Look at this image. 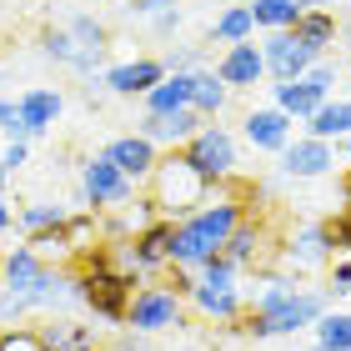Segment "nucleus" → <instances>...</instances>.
Segmentation results:
<instances>
[{
  "label": "nucleus",
  "mask_w": 351,
  "mask_h": 351,
  "mask_svg": "<svg viewBox=\"0 0 351 351\" xmlns=\"http://www.w3.org/2000/svg\"><path fill=\"white\" fill-rule=\"evenodd\" d=\"M331 306H326V291L316 286H296L291 276H266L256 286V296L246 301V316H241V331L256 341H276V337H296V331H311Z\"/></svg>",
  "instance_id": "f257e3e1"
},
{
  "label": "nucleus",
  "mask_w": 351,
  "mask_h": 351,
  "mask_svg": "<svg viewBox=\"0 0 351 351\" xmlns=\"http://www.w3.org/2000/svg\"><path fill=\"white\" fill-rule=\"evenodd\" d=\"M246 221V196L241 186H216L211 201L201 211H191L186 221H176V241H171V266H186V271H201L211 256H221L231 241V231Z\"/></svg>",
  "instance_id": "f03ea898"
},
{
  "label": "nucleus",
  "mask_w": 351,
  "mask_h": 351,
  "mask_svg": "<svg viewBox=\"0 0 351 351\" xmlns=\"http://www.w3.org/2000/svg\"><path fill=\"white\" fill-rule=\"evenodd\" d=\"M136 286H141L136 276H125V271L110 261V246L86 251L81 266H75V301L90 306L101 322H121L125 326V306H131Z\"/></svg>",
  "instance_id": "7ed1b4c3"
},
{
  "label": "nucleus",
  "mask_w": 351,
  "mask_h": 351,
  "mask_svg": "<svg viewBox=\"0 0 351 351\" xmlns=\"http://www.w3.org/2000/svg\"><path fill=\"white\" fill-rule=\"evenodd\" d=\"M211 181L186 161L181 151H161V166L151 171V181H146V196L156 201V216H166V221H186L191 211H201L206 201H211Z\"/></svg>",
  "instance_id": "20e7f679"
},
{
  "label": "nucleus",
  "mask_w": 351,
  "mask_h": 351,
  "mask_svg": "<svg viewBox=\"0 0 351 351\" xmlns=\"http://www.w3.org/2000/svg\"><path fill=\"white\" fill-rule=\"evenodd\" d=\"M181 156L211 186H231L236 171H241V141H236V131H231V125H221V121H206L201 131L181 146Z\"/></svg>",
  "instance_id": "39448f33"
},
{
  "label": "nucleus",
  "mask_w": 351,
  "mask_h": 351,
  "mask_svg": "<svg viewBox=\"0 0 351 351\" xmlns=\"http://www.w3.org/2000/svg\"><path fill=\"white\" fill-rule=\"evenodd\" d=\"M186 326V301L171 291V286H136L131 306H125V331H136V337H161V331H176Z\"/></svg>",
  "instance_id": "423d86ee"
},
{
  "label": "nucleus",
  "mask_w": 351,
  "mask_h": 351,
  "mask_svg": "<svg viewBox=\"0 0 351 351\" xmlns=\"http://www.w3.org/2000/svg\"><path fill=\"white\" fill-rule=\"evenodd\" d=\"M141 196L136 181H125V176L106 161V156H90V161L81 166V206L86 211H121V206H131Z\"/></svg>",
  "instance_id": "0eeeda50"
},
{
  "label": "nucleus",
  "mask_w": 351,
  "mask_h": 351,
  "mask_svg": "<svg viewBox=\"0 0 351 351\" xmlns=\"http://www.w3.org/2000/svg\"><path fill=\"white\" fill-rule=\"evenodd\" d=\"M337 226L331 221H306L301 231H291V241L281 246V266L286 271H316V266H331L337 261Z\"/></svg>",
  "instance_id": "6e6552de"
},
{
  "label": "nucleus",
  "mask_w": 351,
  "mask_h": 351,
  "mask_svg": "<svg viewBox=\"0 0 351 351\" xmlns=\"http://www.w3.org/2000/svg\"><path fill=\"white\" fill-rule=\"evenodd\" d=\"M261 60H266V81L276 86V81H301L322 56H316L296 30H276V36L261 40Z\"/></svg>",
  "instance_id": "1a4fd4ad"
},
{
  "label": "nucleus",
  "mask_w": 351,
  "mask_h": 351,
  "mask_svg": "<svg viewBox=\"0 0 351 351\" xmlns=\"http://www.w3.org/2000/svg\"><path fill=\"white\" fill-rule=\"evenodd\" d=\"M166 75H171V71H166L161 56H136V60H121V66H106L101 86H106L110 95H125V101H131V95H141V101H146V95L161 86Z\"/></svg>",
  "instance_id": "9d476101"
},
{
  "label": "nucleus",
  "mask_w": 351,
  "mask_h": 351,
  "mask_svg": "<svg viewBox=\"0 0 351 351\" xmlns=\"http://www.w3.org/2000/svg\"><path fill=\"white\" fill-rule=\"evenodd\" d=\"M241 131H246V141H251V151L281 156V151L296 141V121L286 116V110H276V106H251L246 121H241Z\"/></svg>",
  "instance_id": "9b49d317"
},
{
  "label": "nucleus",
  "mask_w": 351,
  "mask_h": 351,
  "mask_svg": "<svg viewBox=\"0 0 351 351\" xmlns=\"http://www.w3.org/2000/svg\"><path fill=\"white\" fill-rule=\"evenodd\" d=\"M101 156H106V161H110V166H116V171L125 176V181H136L141 191H146L151 171L161 166V151H156L146 136H136V131H131V136H116V141H106V151H101Z\"/></svg>",
  "instance_id": "f8f14e48"
},
{
  "label": "nucleus",
  "mask_w": 351,
  "mask_h": 351,
  "mask_svg": "<svg viewBox=\"0 0 351 351\" xmlns=\"http://www.w3.org/2000/svg\"><path fill=\"white\" fill-rule=\"evenodd\" d=\"M281 171L291 176V181L331 176V171H337V146H331V141H316V136H296L291 146L281 151Z\"/></svg>",
  "instance_id": "ddd939ff"
},
{
  "label": "nucleus",
  "mask_w": 351,
  "mask_h": 351,
  "mask_svg": "<svg viewBox=\"0 0 351 351\" xmlns=\"http://www.w3.org/2000/svg\"><path fill=\"white\" fill-rule=\"evenodd\" d=\"M201 125H206V121L186 106V110H166V116H141V121H136V136H146L156 151H181L186 141L201 131Z\"/></svg>",
  "instance_id": "4468645a"
},
{
  "label": "nucleus",
  "mask_w": 351,
  "mask_h": 351,
  "mask_svg": "<svg viewBox=\"0 0 351 351\" xmlns=\"http://www.w3.org/2000/svg\"><path fill=\"white\" fill-rule=\"evenodd\" d=\"M221 81H226L231 90H251V86H261L266 81V60H261V45L256 40H241V45H226V51L216 56V66H211Z\"/></svg>",
  "instance_id": "2eb2a0df"
},
{
  "label": "nucleus",
  "mask_w": 351,
  "mask_h": 351,
  "mask_svg": "<svg viewBox=\"0 0 351 351\" xmlns=\"http://www.w3.org/2000/svg\"><path fill=\"white\" fill-rule=\"evenodd\" d=\"M15 106H21V125H25V141H36L45 131H56L60 110H66V95L51 90V86H30L15 95Z\"/></svg>",
  "instance_id": "dca6fc26"
},
{
  "label": "nucleus",
  "mask_w": 351,
  "mask_h": 351,
  "mask_svg": "<svg viewBox=\"0 0 351 351\" xmlns=\"http://www.w3.org/2000/svg\"><path fill=\"white\" fill-rule=\"evenodd\" d=\"M221 256L236 261L241 271H256V266L271 261V231L256 221V211H246V221L231 231V241H226V251H221Z\"/></svg>",
  "instance_id": "f3484780"
},
{
  "label": "nucleus",
  "mask_w": 351,
  "mask_h": 351,
  "mask_svg": "<svg viewBox=\"0 0 351 351\" xmlns=\"http://www.w3.org/2000/svg\"><path fill=\"white\" fill-rule=\"evenodd\" d=\"M186 306L206 316V322H221V326H236L246 316V296L241 291H216V286H201L196 281V291L186 296Z\"/></svg>",
  "instance_id": "a211bd4d"
},
{
  "label": "nucleus",
  "mask_w": 351,
  "mask_h": 351,
  "mask_svg": "<svg viewBox=\"0 0 351 351\" xmlns=\"http://www.w3.org/2000/svg\"><path fill=\"white\" fill-rule=\"evenodd\" d=\"M231 106V86L221 81L211 66L191 71V110H196L201 121H221V110Z\"/></svg>",
  "instance_id": "6ab92c4d"
},
{
  "label": "nucleus",
  "mask_w": 351,
  "mask_h": 351,
  "mask_svg": "<svg viewBox=\"0 0 351 351\" xmlns=\"http://www.w3.org/2000/svg\"><path fill=\"white\" fill-rule=\"evenodd\" d=\"M271 106L286 110V116H291L296 125H306V121H311L326 101H322V95H316L306 81H276V86H271Z\"/></svg>",
  "instance_id": "aec40b11"
},
{
  "label": "nucleus",
  "mask_w": 351,
  "mask_h": 351,
  "mask_svg": "<svg viewBox=\"0 0 351 351\" xmlns=\"http://www.w3.org/2000/svg\"><path fill=\"white\" fill-rule=\"evenodd\" d=\"M186 106H191V71H171L166 81L141 101V116H166V110H186Z\"/></svg>",
  "instance_id": "412c9836"
},
{
  "label": "nucleus",
  "mask_w": 351,
  "mask_h": 351,
  "mask_svg": "<svg viewBox=\"0 0 351 351\" xmlns=\"http://www.w3.org/2000/svg\"><path fill=\"white\" fill-rule=\"evenodd\" d=\"M241 40H256V21H251V5L241 0V5H226L211 21V45H241Z\"/></svg>",
  "instance_id": "4be33fe9"
},
{
  "label": "nucleus",
  "mask_w": 351,
  "mask_h": 351,
  "mask_svg": "<svg viewBox=\"0 0 351 351\" xmlns=\"http://www.w3.org/2000/svg\"><path fill=\"white\" fill-rule=\"evenodd\" d=\"M306 136H316V141H346L351 136V101L346 95H331V101L316 110L306 121Z\"/></svg>",
  "instance_id": "5701e85b"
},
{
  "label": "nucleus",
  "mask_w": 351,
  "mask_h": 351,
  "mask_svg": "<svg viewBox=\"0 0 351 351\" xmlns=\"http://www.w3.org/2000/svg\"><path fill=\"white\" fill-rule=\"evenodd\" d=\"M296 36L311 45L316 56H326L331 45H337V36H341V21H337V10H306L296 21Z\"/></svg>",
  "instance_id": "b1692460"
},
{
  "label": "nucleus",
  "mask_w": 351,
  "mask_h": 351,
  "mask_svg": "<svg viewBox=\"0 0 351 351\" xmlns=\"http://www.w3.org/2000/svg\"><path fill=\"white\" fill-rule=\"evenodd\" d=\"M246 5H251L256 30H266V36H276V30H296V21L306 15L296 0H246Z\"/></svg>",
  "instance_id": "393cba45"
},
{
  "label": "nucleus",
  "mask_w": 351,
  "mask_h": 351,
  "mask_svg": "<svg viewBox=\"0 0 351 351\" xmlns=\"http://www.w3.org/2000/svg\"><path fill=\"white\" fill-rule=\"evenodd\" d=\"M66 206H56V201H30L15 211V226H21V236H40V231H60L66 226Z\"/></svg>",
  "instance_id": "a878e982"
},
{
  "label": "nucleus",
  "mask_w": 351,
  "mask_h": 351,
  "mask_svg": "<svg viewBox=\"0 0 351 351\" xmlns=\"http://www.w3.org/2000/svg\"><path fill=\"white\" fill-rule=\"evenodd\" d=\"M311 346H322V351H351V311H326L322 322L311 326Z\"/></svg>",
  "instance_id": "bb28decb"
},
{
  "label": "nucleus",
  "mask_w": 351,
  "mask_h": 351,
  "mask_svg": "<svg viewBox=\"0 0 351 351\" xmlns=\"http://www.w3.org/2000/svg\"><path fill=\"white\" fill-rule=\"evenodd\" d=\"M40 337L51 351H95V331L81 326V322H51Z\"/></svg>",
  "instance_id": "cd10ccee"
},
{
  "label": "nucleus",
  "mask_w": 351,
  "mask_h": 351,
  "mask_svg": "<svg viewBox=\"0 0 351 351\" xmlns=\"http://www.w3.org/2000/svg\"><path fill=\"white\" fill-rule=\"evenodd\" d=\"M201 286H216V291H241V266L226 261V256H211L201 271H196Z\"/></svg>",
  "instance_id": "c85d7f7f"
},
{
  "label": "nucleus",
  "mask_w": 351,
  "mask_h": 351,
  "mask_svg": "<svg viewBox=\"0 0 351 351\" xmlns=\"http://www.w3.org/2000/svg\"><path fill=\"white\" fill-rule=\"evenodd\" d=\"M337 60H331V56H322V60H316V66L306 71V75H301V81H306L316 95H322V101H331V95H337Z\"/></svg>",
  "instance_id": "c756f323"
},
{
  "label": "nucleus",
  "mask_w": 351,
  "mask_h": 351,
  "mask_svg": "<svg viewBox=\"0 0 351 351\" xmlns=\"http://www.w3.org/2000/svg\"><path fill=\"white\" fill-rule=\"evenodd\" d=\"M0 351H51V346H45L36 326H5L0 331Z\"/></svg>",
  "instance_id": "7c9ffc66"
},
{
  "label": "nucleus",
  "mask_w": 351,
  "mask_h": 351,
  "mask_svg": "<svg viewBox=\"0 0 351 351\" xmlns=\"http://www.w3.org/2000/svg\"><path fill=\"white\" fill-rule=\"evenodd\" d=\"M40 51L60 60V66H71V36H66V25H45L40 30Z\"/></svg>",
  "instance_id": "2f4dec72"
},
{
  "label": "nucleus",
  "mask_w": 351,
  "mask_h": 351,
  "mask_svg": "<svg viewBox=\"0 0 351 351\" xmlns=\"http://www.w3.org/2000/svg\"><path fill=\"white\" fill-rule=\"evenodd\" d=\"M0 136L5 141H25V125H21V106L0 95Z\"/></svg>",
  "instance_id": "473e14b6"
},
{
  "label": "nucleus",
  "mask_w": 351,
  "mask_h": 351,
  "mask_svg": "<svg viewBox=\"0 0 351 351\" xmlns=\"http://www.w3.org/2000/svg\"><path fill=\"white\" fill-rule=\"evenodd\" d=\"M125 10L141 15V21H161V15L181 10V5H176V0H125Z\"/></svg>",
  "instance_id": "72a5a7b5"
},
{
  "label": "nucleus",
  "mask_w": 351,
  "mask_h": 351,
  "mask_svg": "<svg viewBox=\"0 0 351 351\" xmlns=\"http://www.w3.org/2000/svg\"><path fill=\"white\" fill-rule=\"evenodd\" d=\"M25 161H30V141H5V151H0V171L15 176Z\"/></svg>",
  "instance_id": "f704fd0d"
},
{
  "label": "nucleus",
  "mask_w": 351,
  "mask_h": 351,
  "mask_svg": "<svg viewBox=\"0 0 351 351\" xmlns=\"http://www.w3.org/2000/svg\"><path fill=\"white\" fill-rule=\"evenodd\" d=\"M351 291V256L331 261V281H326V296H346Z\"/></svg>",
  "instance_id": "c9c22d12"
},
{
  "label": "nucleus",
  "mask_w": 351,
  "mask_h": 351,
  "mask_svg": "<svg viewBox=\"0 0 351 351\" xmlns=\"http://www.w3.org/2000/svg\"><path fill=\"white\" fill-rule=\"evenodd\" d=\"M5 186H10V176L0 171V236L15 226V206H10V196H5Z\"/></svg>",
  "instance_id": "e433bc0d"
},
{
  "label": "nucleus",
  "mask_w": 351,
  "mask_h": 351,
  "mask_svg": "<svg viewBox=\"0 0 351 351\" xmlns=\"http://www.w3.org/2000/svg\"><path fill=\"white\" fill-rule=\"evenodd\" d=\"M110 351H151V337H136V331H121V337L110 341Z\"/></svg>",
  "instance_id": "4c0bfd02"
},
{
  "label": "nucleus",
  "mask_w": 351,
  "mask_h": 351,
  "mask_svg": "<svg viewBox=\"0 0 351 351\" xmlns=\"http://www.w3.org/2000/svg\"><path fill=\"white\" fill-rule=\"evenodd\" d=\"M156 30H176V25H181V10H171V15H161V21H151Z\"/></svg>",
  "instance_id": "58836bf2"
},
{
  "label": "nucleus",
  "mask_w": 351,
  "mask_h": 351,
  "mask_svg": "<svg viewBox=\"0 0 351 351\" xmlns=\"http://www.w3.org/2000/svg\"><path fill=\"white\" fill-rule=\"evenodd\" d=\"M296 5H301V10H331L337 0H296Z\"/></svg>",
  "instance_id": "ea45409f"
},
{
  "label": "nucleus",
  "mask_w": 351,
  "mask_h": 351,
  "mask_svg": "<svg viewBox=\"0 0 351 351\" xmlns=\"http://www.w3.org/2000/svg\"><path fill=\"white\" fill-rule=\"evenodd\" d=\"M341 156H346V161H351V136H346V141H341Z\"/></svg>",
  "instance_id": "a19ab883"
},
{
  "label": "nucleus",
  "mask_w": 351,
  "mask_h": 351,
  "mask_svg": "<svg viewBox=\"0 0 351 351\" xmlns=\"http://www.w3.org/2000/svg\"><path fill=\"white\" fill-rule=\"evenodd\" d=\"M301 351H322V346H301Z\"/></svg>",
  "instance_id": "79ce46f5"
}]
</instances>
